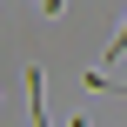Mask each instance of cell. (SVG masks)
Listing matches in <instances>:
<instances>
[{
    "label": "cell",
    "instance_id": "1",
    "mask_svg": "<svg viewBox=\"0 0 127 127\" xmlns=\"http://www.w3.org/2000/svg\"><path fill=\"white\" fill-rule=\"evenodd\" d=\"M121 54H127V20L114 27V40H107V60H121Z\"/></svg>",
    "mask_w": 127,
    "mask_h": 127
}]
</instances>
